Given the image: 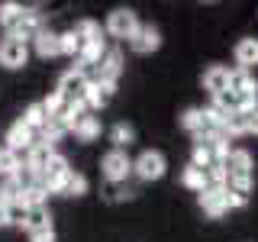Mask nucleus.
<instances>
[{"mask_svg":"<svg viewBox=\"0 0 258 242\" xmlns=\"http://www.w3.org/2000/svg\"><path fill=\"white\" fill-rule=\"evenodd\" d=\"M20 226L29 232L32 242H55V226H52V213H48V207L26 210V216H23Z\"/></svg>","mask_w":258,"mask_h":242,"instance_id":"f257e3e1","label":"nucleus"},{"mask_svg":"<svg viewBox=\"0 0 258 242\" xmlns=\"http://www.w3.org/2000/svg\"><path fill=\"white\" fill-rule=\"evenodd\" d=\"M129 45H133V52H139V55H152V52H158L161 48V32L152 26H142L139 23V29H136V36L129 39Z\"/></svg>","mask_w":258,"mask_h":242,"instance_id":"1a4fd4ad","label":"nucleus"},{"mask_svg":"<svg viewBox=\"0 0 258 242\" xmlns=\"http://www.w3.org/2000/svg\"><path fill=\"white\" fill-rule=\"evenodd\" d=\"M229 78H232V71L226 68V65H210L204 71V78H200V84H204V91H210L216 97V94L229 91Z\"/></svg>","mask_w":258,"mask_h":242,"instance_id":"f8f14e48","label":"nucleus"},{"mask_svg":"<svg viewBox=\"0 0 258 242\" xmlns=\"http://www.w3.org/2000/svg\"><path fill=\"white\" fill-rule=\"evenodd\" d=\"M181 129H187V133L197 139V136L207 133V119H204V110L200 107H187L181 113Z\"/></svg>","mask_w":258,"mask_h":242,"instance_id":"6ab92c4d","label":"nucleus"},{"mask_svg":"<svg viewBox=\"0 0 258 242\" xmlns=\"http://www.w3.org/2000/svg\"><path fill=\"white\" fill-rule=\"evenodd\" d=\"M20 168H23L20 155H16V152H10V149L4 145V149H0V177H13V174H20Z\"/></svg>","mask_w":258,"mask_h":242,"instance_id":"a878e982","label":"nucleus"},{"mask_svg":"<svg viewBox=\"0 0 258 242\" xmlns=\"http://www.w3.org/2000/svg\"><path fill=\"white\" fill-rule=\"evenodd\" d=\"M58 48H61V55H68V58H81V52H84V42L75 36V32H61L58 36Z\"/></svg>","mask_w":258,"mask_h":242,"instance_id":"bb28decb","label":"nucleus"},{"mask_svg":"<svg viewBox=\"0 0 258 242\" xmlns=\"http://www.w3.org/2000/svg\"><path fill=\"white\" fill-rule=\"evenodd\" d=\"M232 55H236V65L242 71H252L258 65V39H252V36L239 39L236 48H232Z\"/></svg>","mask_w":258,"mask_h":242,"instance_id":"ddd939ff","label":"nucleus"},{"mask_svg":"<svg viewBox=\"0 0 258 242\" xmlns=\"http://www.w3.org/2000/svg\"><path fill=\"white\" fill-rule=\"evenodd\" d=\"M23 126H29L32 133H42L45 123H48V116H45V110H42V103H29L26 113H23V119H20Z\"/></svg>","mask_w":258,"mask_h":242,"instance_id":"5701e85b","label":"nucleus"},{"mask_svg":"<svg viewBox=\"0 0 258 242\" xmlns=\"http://www.w3.org/2000/svg\"><path fill=\"white\" fill-rule=\"evenodd\" d=\"M29 62V42H23V39H13V36H7L4 42H0V65L4 68H23V65Z\"/></svg>","mask_w":258,"mask_h":242,"instance_id":"423d86ee","label":"nucleus"},{"mask_svg":"<svg viewBox=\"0 0 258 242\" xmlns=\"http://www.w3.org/2000/svg\"><path fill=\"white\" fill-rule=\"evenodd\" d=\"M32 48H36L39 58H55V55H61V48H58V32L42 29L36 39H32Z\"/></svg>","mask_w":258,"mask_h":242,"instance_id":"dca6fc26","label":"nucleus"},{"mask_svg":"<svg viewBox=\"0 0 258 242\" xmlns=\"http://www.w3.org/2000/svg\"><path fill=\"white\" fill-rule=\"evenodd\" d=\"M58 194H64V197H84L87 194V177L71 168V171L64 174V181L58 184Z\"/></svg>","mask_w":258,"mask_h":242,"instance_id":"a211bd4d","label":"nucleus"},{"mask_svg":"<svg viewBox=\"0 0 258 242\" xmlns=\"http://www.w3.org/2000/svg\"><path fill=\"white\" fill-rule=\"evenodd\" d=\"M20 16H23V7H20V4H13V0L0 4V26L7 29V36H10V32H13V26L20 23Z\"/></svg>","mask_w":258,"mask_h":242,"instance_id":"393cba45","label":"nucleus"},{"mask_svg":"<svg viewBox=\"0 0 258 242\" xmlns=\"http://www.w3.org/2000/svg\"><path fill=\"white\" fill-rule=\"evenodd\" d=\"M45 197H48L45 184H42V181H29V184H23V194H20V207H23V210H32V207H45Z\"/></svg>","mask_w":258,"mask_h":242,"instance_id":"f3484780","label":"nucleus"},{"mask_svg":"<svg viewBox=\"0 0 258 242\" xmlns=\"http://www.w3.org/2000/svg\"><path fill=\"white\" fill-rule=\"evenodd\" d=\"M165 171H168V161L158 149H145L142 155L133 161V174L139 177V181H158V177H165Z\"/></svg>","mask_w":258,"mask_h":242,"instance_id":"f03ea898","label":"nucleus"},{"mask_svg":"<svg viewBox=\"0 0 258 242\" xmlns=\"http://www.w3.org/2000/svg\"><path fill=\"white\" fill-rule=\"evenodd\" d=\"M229 91H239V94H248V91H258V81L248 75V71H232V78H229Z\"/></svg>","mask_w":258,"mask_h":242,"instance_id":"cd10ccee","label":"nucleus"},{"mask_svg":"<svg viewBox=\"0 0 258 242\" xmlns=\"http://www.w3.org/2000/svg\"><path fill=\"white\" fill-rule=\"evenodd\" d=\"M110 142H113V149H123L126 152L129 145L136 142V129L129 126V123H116V126L110 129Z\"/></svg>","mask_w":258,"mask_h":242,"instance_id":"b1692460","label":"nucleus"},{"mask_svg":"<svg viewBox=\"0 0 258 242\" xmlns=\"http://www.w3.org/2000/svg\"><path fill=\"white\" fill-rule=\"evenodd\" d=\"M226 200H229V210H232V207H245V204H248V197H245V194L229 191V188H226Z\"/></svg>","mask_w":258,"mask_h":242,"instance_id":"c756f323","label":"nucleus"},{"mask_svg":"<svg viewBox=\"0 0 258 242\" xmlns=\"http://www.w3.org/2000/svg\"><path fill=\"white\" fill-rule=\"evenodd\" d=\"M75 36L81 39L84 45H94V42H103V29H100V23H94V20H81L75 29Z\"/></svg>","mask_w":258,"mask_h":242,"instance_id":"412c9836","label":"nucleus"},{"mask_svg":"<svg viewBox=\"0 0 258 242\" xmlns=\"http://www.w3.org/2000/svg\"><path fill=\"white\" fill-rule=\"evenodd\" d=\"M181 184H184L187 191H197V194L210 188V184H207V171H204V168H197V165H187V168H184Z\"/></svg>","mask_w":258,"mask_h":242,"instance_id":"4be33fe9","label":"nucleus"},{"mask_svg":"<svg viewBox=\"0 0 258 242\" xmlns=\"http://www.w3.org/2000/svg\"><path fill=\"white\" fill-rule=\"evenodd\" d=\"M103 29H107L113 39H133L136 29H139V16H136L133 10H126V7H119V10H110L107 26Z\"/></svg>","mask_w":258,"mask_h":242,"instance_id":"39448f33","label":"nucleus"},{"mask_svg":"<svg viewBox=\"0 0 258 242\" xmlns=\"http://www.w3.org/2000/svg\"><path fill=\"white\" fill-rule=\"evenodd\" d=\"M113 91H116V87L100 84V81H91V84H87V94H84V107L87 110H103L113 100Z\"/></svg>","mask_w":258,"mask_h":242,"instance_id":"4468645a","label":"nucleus"},{"mask_svg":"<svg viewBox=\"0 0 258 242\" xmlns=\"http://www.w3.org/2000/svg\"><path fill=\"white\" fill-rule=\"evenodd\" d=\"M197 204H200V210H204L207 216L220 220L226 210H229V200H226V188H207V191H200Z\"/></svg>","mask_w":258,"mask_h":242,"instance_id":"6e6552de","label":"nucleus"},{"mask_svg":"<svg viewBox=\"0 0 258 242\" xmlns=\"http://www.w3.org/2000/svg\"><path fill=\"white\" fill-rule=\"evenodd\" d=\"M119 75H123V55H119V52H107L100 58V65H97V81H100V84L116 87Z\"/></svg>","mask_w":258,"mask_h":242,"instance_id":"9b49d317","label":"nucleus"},{"mask_svg":"<svg viewBox=\"0 0 258 242\" xmlns=\"http://www.w3.org/2000/svg\"><path fill=\"white\" fill-rule=\"evenodd\" d=\"M71 133H75L81 142L100 139V116H94V113H81V116L75 119V126H71Z\"/></svg>","mask_w":258,"mask_h":242,"instance_id":"2eb2a0df","label":"nucleus"},{"mask_svg":"<svg viewBox=\"0 0 258 242\" xmlns=\"http://www.w3.org/2000/svg\"><path fill=\"white\" fill-rule=\"evenodd\" d=\"M20 194H23V177L20 174L4 177V181H0V204H7V207L20 204Z\"/></svg>","mask_w":258,"mask_h":242,"instance_id":"aec40b11","label":"nucleus"},{"mask_svg":"<svg viewBox=\"0 0 258 242\" xmlns=\"http://www.w3.org/2000/svg\"><path fill=\"white\" fill-rule=\"evenodd\" d=\"M242 119H245V133H248V136H258V110L242 113Z\"/></svg>","mask_w":258,"mask_h":242,"instance_id":"c85d7f7f","label":"nucleus"},{"mask_svg":"<svg viewBox=\"0 0 258 242\" xmlns=\"http://www.w3.org/2000/svg\"><path fill=\"white\" fill-rule=\"evenodd\" d=\"M87 75H84V68H71V71H64V75L58 78V87H55V94H61L68 103H81L84 100V94H87Z\"/></svg>","mask_w":258,"mask_h":242,"instance_id":"20e7f679","label":"nucleus"},{"mask_svg":"<svg viewBox=\"0 0 258 242\" xmlns=\"http://www.w3.org/2000/svg\"><path fill=\"white\" fill-rule=\"evenodd\" d=\"M4 142H7V149H10V152H16V155H20V152H29L32 145H36V133H32L29 126H23L20 119H16V123L7 129Z\"/></svg>","mask_w":258,"mask_h":242,"instance_id":"9d476101","label":"nucleus"},{"mask_svg":"<svg viewBox=\"0 0 258 242\" xmlns=\"http://www.w3.org/2000/svg\"><path fill=\"white\" fill-rule=\"evenodd\" d=\"M42 29H45V26H42V13L23 7V16H20V23L13 26L10 36H13V39H23V42H32V39H36Z\"/></svg>","mask_w":258,"mask_h":242,"instance_id":"0eeeda50","label":"nucleus"},{"mask_svg":"<svg viewBox=\"0 0 258 242\" xmlns=\"http://www.w3.org/2000/svg\"><path fill=\"white\" fill-rule=\"evenodd\" d=\"M100 171H103V177H107L110 184H119V181H126V177L133 174V158H129L123 149H110L107 155L100 158Z\"/></svg>","mask_w":258,"mask_h":242,"instance_id":"7ed1b4c3","label":"nucleus"},{"mask_svg":"<svg viewBox=\"0 0 258 242\" xmlns=\"http://www.w3.org/2000/svg\"><path fill=\"white\" fill-rule=\"evenodd\" d=\"M4 226H13V216H10V207L0 204V229H4Z\"/></svg>","mask_w":258,"mask_h":242,"instance_id":"7c9ffc66","label":"nucleus"}]
</instances>
